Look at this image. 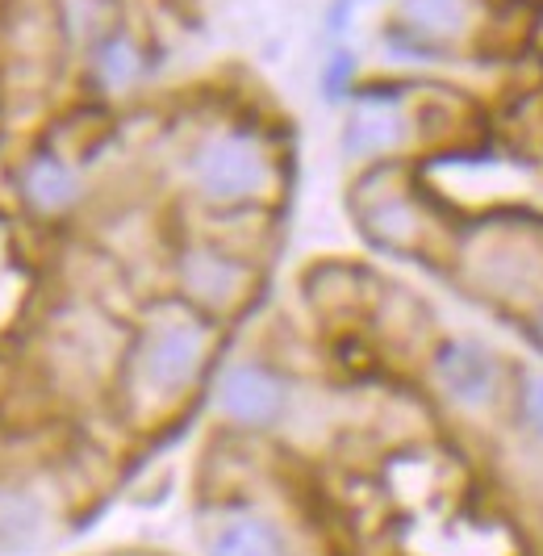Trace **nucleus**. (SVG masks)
<instances>
[{"label": "nucleus", "mask_w": 543, "mask_h": 556, "mask_svg": "<svg viewBox=\"0 0 543 556\" xmlns=\"http://www.w3.org/2000/svg\"><path fill=\"white\" fill-rule=\"evenodd\" d=\"M217 372V323L185 306L180 298L147 314L126 339L113 377L117 410L138 431H155L189 410Z\"/></svg>", "instance_id": "1"}, {"label": "nucleus", "mask_w": 543, "mask_h": 556, "mask_svg": "<svg viewBox=\"0 0 543 556\" xmlns=\"http://www.w3.org/2000/svg\"><path fill=\"white\" fill-rule=\"evenodd\" d=\"M447 273L468 298L522 323L543 343V214L502 210L456 226Z\"/></svg>", "instance_id": "2"}, {"label": "nucleus", "mask_w": 543, "mask_h": 556, "mask_svg": "<svg viewBox=\"0 0 543 556\" xmlns=\"http://www.w3.org/2000/svg\"><path fill=\"white\" fill-rule=\"evenodd\" d=\"M352 214L359 235L377 251H389L397 260H431V264H447L460 226L427 193L414 160L364 167L352 185Z\"/></svg>", "instance_id": "3"}, {"label": "nucleus", "mask_w": 543, "mask_h": 556, "mask_svg": "<svg viewBox=\"0 0 543 556\" xmlns=\"http://www.w3.org/2000/svg\"><path fill=\"white\" fill-rule=\"evenodd\" d=\"M427 193L456 218L531 210V151L493 139H468L414 160Z\"/></svg>", "instance_id": "4"}, {"label": "nucleus", "mask_w": 543, "mask_h": 556, "mask_svg": "<svg viewBox=\"0 0 543 556\" xmlns=\"http://www.w3.org/2000/svg\"><path fill=\"white\" fill-rule=\"evenodd\" d=\"M518 364L477 334H443L422 361V381L434 406L464 427H506Z\"/></svg>", "instance_id": "5"}, {"label": "nucleus", "mask_w": 543, "mask_h": 556, "mask_svg": "<svg viewBox=\"0 0 543 556\" xmlns=\"http://www.w3.org/2000/svg\"><path fill=\"white\" fill-rule=\"evenodd\" d=\"M189 185L210 210H264L280 189V151L251 122L214 126L189 151Z\"/></svg>", "instance_id": "6"}, {"label": "nucleus", "mask_w": 543, "mask_h": 556, "mask_svg": "<svg viewBox=\"0 0 543 556\" xmlns=\"http://www.w3.org/2000/svg\"><path fill=\"white\" fill-rule=\"evenodd\" d=\"M172 280H176V298L197 314L214 318L217 327L230 323L235 314H243L260 289L255 260L222 239L185 243L172 260Z\"/></svg>", "instance_id": "7"}, {"label": "nucleus", "mask_w": 543, "mask_h": 556, "mask_svg": "<svg viewBox=\"0 0 543 556\" xmlns=\"http://www.w3.org/2000/svg\"><path fill=\"white\" fill-rule=\"evenodd\" d=\"M205 393L217 427L235 440H264L280 431L293 410V381L268 361L217 364Z\"/></svg>", "instance_id": "8"}, {"label": "nucleus", "mask_w": 543, "mask_h": 556, "mask_svg": "<svg viewBox=\"0 0 543 556\" xmlns=\"http://www.w3.org/2000/svg\"><path fill=\"white\" fill-rule=\"evenodd\" d=\"M409 147L427 155V101H409L402 88H355V110L343 126L348 160L364 167L409 160Z\"/></svg>", "instance_id": "9"}, {"label": "nucleus", "mask_w": 543, "mask_h": 556, "mask_svg": "<svg viewBox=\"0 0 543 556\" xmlns=\"http://www.w3.org/2000/svg\"><path fill=\"white\" fill-rule=\"evenodd\" d=\"M201 556H298V540L264 502L217 498L201 523Z\"/></svg>", "instance_id": "10"}, {"label": "nucleus", "mask_w": 543, "mask_h": 556, "mask_svg": "<svg viewBox=\"0 0 543 556\" xmlns=\"http://www.w3.org/2000/svg\"><path fill=\"white\" fill-rule=\"evenodd\" d=\"M481 29L485 22L477 17V0H402L397 13V38L422 55L456 51Z\"/></svg>", "instance_id": "11"}, {"label": "nucleus", "mask_w": 543, "mask_h": 556, "mask_svg": "<svg viewBox=\"0 0 543 556\" xmlns=\"http://www.w3.org/2000/svg\"><path fill=\"white\" fill-rule=\"evenodd\" d=\"M22 197L29 201L34 214L42 218H63L80 205L84 185L76 176L72 160H63L59 151H38L26 167H22Z\"/></svg>", "instance_id": "12"}, {"label": "nucleus", "mask_w": 543, "mask_h": 556, "mask_svg": "<svg viewBox=\"0 0 543 556\" xmlns=\"http://www.w3.org/2000/svg\"><path fill=\"white\" fill-rule=\"evenodd\" d=\"M506 427L515 431L522 456L543 460V368H527V364H518Z\"/></svg>", "instance_id": "13"}, {"label": "nucleus", "mask_w": 543, "mask_h": 556, "mask_svg": "<svg viewBox=\"0 0 543 556\" xmlns=\"http://www.w3.org/2000/svg\"><path fill=\"white\" fill-rule=\"evenodd\" d=\"M142 67H147V59L135 38H126V34H113L97 47V80L105 88H130L142 76Z\"/></svg>", "instance_id": "14"}, {"label": "nucleus", "mask_w": 543, "mask_h": 556, "mask_svg": "<svg viewBox=\"0 0 543 556\" xmlns=\"http://www.w3.org/2000/svg\"><path fill=\"white\" fill-rule=\"evenodd\" d=\"M352 76H355V59L348 51H334L330 63L323 67V92L330 101H343V97H352Z\"/></svg>", "instance_id": "15"}, {"label": "nucleus", "mask_w": 543, "mask_h": 556, "mask_svg": "<svg viewBox=\"0 0 543 556\" xmlns=\"http://www.w3.org/2000/svg\"><path fill=\"white\" fill-rule=\"evenodd\" d=\"M126 556H155V553H126Z\"/></svg>", "instance_id": "16"}]
</instances>
